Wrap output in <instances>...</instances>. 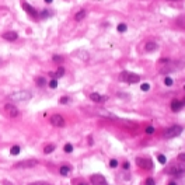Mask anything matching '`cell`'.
Returning a JSON list of instances; mask_svg holds the SVG:
<instances>
[{"instance_id": "cell-25", "label": "cell", "mask_w": 185, "mask_h": 185, "mask_svg": "<svg viewBox=\"0 0 185 185\" xmlns=\"http://www.w3.org/2000/svg\"><path fill=\"white\" fill-rule=\"evenodd\" d=\"M49 87H51V88H56V87H58V80L52 79L51 81H49Z\"/></svg>"}, {"instance_id": "cell-2", "label": "cell", "mask_w": 185, "mask_h": 185, "mask_svg": "<svg viewBox=\"0 0 185 185\" xmlns=\"http://www.w3.org/2000/svg\"><path fill=\"white\" fill-rule=\"evenodd\" d=\"M119 79L121 81H125V83H138V81H140V76L131 72H122L119 74Z\"/></svg>"}, {"instance_id": "cell-3", "label": "cell", "mask_w": 185, "mask_h": 185, "mask_svg": "<svg viewBox=\"0 0 185 185\" xmlns=\"http://www.w3.org/2000/svg\"><path fill=\"white\" fill-rule=\"evenodd\" d=\"M182 132V126H180V125H174V126L168 128L167 131L164 132V138L166 139H171V138H177V136H180Z\"/></svg>"}, {"instance_id": "cell-39", "label": "cell", "mask_w": 185, "mask_h": 185, "mask_svg": "<svg viewBox=\"0 0 185 185\" xmlns=\"http://www.w3.org/2000/svg\"><path fill=\"white\" fill-rule=\"evenodd\" d=\"M77 185H87V184H86V182H79Z\"/></svg>"}, {"instance_id": "cell-23", "label": "cell", "mask_w": 185, "mask_h": 185, "mask_svg": "<svg viewBox=\"0 0 185 185\" xmlns=\"http://www.w3.org/2000/svg\"><path fill=\"white\" fill-rule=\"evenodd\" d=\"M49 15H51V11H49V10H42L39 13V17L41 18H46V17H49Z\"/></svg>"}, {"instance_id": "cell-29", "label": "cell", "mask_w": 185, "mask_h": 185, "mask_svg": "<svg viewBox=\"0 0 185 185\" xmlns=\"http://www.w3.org/2000/svg\"><path fill=\"white\" fill-rule=\"evenodd\" d=\"M146 133H147V135L154 133V128H153V126H147V128H146Z\"/></svg>"}, {"instance_id": "cell-37", "label": "cell", "mask_w": 185, "mask_h": 185, "mask_svg": "<svg viewBox=\"0 0 185 185\" xmlns=\"http://www.w3.org/2000/svg\"><path fill=\"white\" fill-rule=\"evenodd\" d=\"M123 170H129V163H123Z\"/></svg>"}, {"instance_id": "cell-28", "label": "cell", "mask_w": 185, "mask_h": 185, "mask_svg": "<svg viewBox=\"0 0 185 185\" xmlns=\"http://www.w3.org/2000/svg\"><path fill=\"white\" fill-rule=\"evenodd\" d=\"M140 88H142L143 91H149V90H150V84H149V83H143Z\"/></svg>"}, {"instance_id": "cell-40", "label": "cell", "mask_w": 185, "mask_h": 185, "mask_svg": "<svg viewBox=\"0 0 185 185\" xmlns=\"http://www.w3.org/2000/svg\"><path fill=\"white\" fill-rule=\"evenodd\" d=\"M168 185H177V184H175V182H170V184H168Z\"/></svg>"}, {"instance_id": "cell-38", "label": "cell", "mask_w": 185, "mask_h": 185, "mask_svg": "<svg viewBox=\"0 0 185 185\" xmlns=\"http://www.w3.org/2000/svg\"><path fill=\"white\" fill-rule=\"evenodd\" d=\"M45 3H52V0H44Z\"/></svg>"}, {"instance_id": "cell-42", "label": "cell", "mask_w": 185, "mask_h": 185, "mask_svg": "<svg viewBox=\"0 0 185 185\" xmlns=\"http://www.w3.org/2000/svg\"><path fill=\"white\" fill-rule=\"evenodd\" d=\"M184 90H185V86H184Z\"/></svg>"}, {"instance_id": "cell-16", "label": "cell", "mask_w": 185, "mask_h": 185, "mask_svg": "<svg viewBox=\"0 0 185 185\" xmlns=\"http://www.w3.org/2000/svg\"><path fill=\"white\" fill-rule=\"evenodd\" d=\"M86 14H87V13H86V10H80V11H77L76 15H74V20H76V21H81V20H83L84 17H86Z\"/></svg>"}, {"instance_id": "cell-14", "label": "cell", "mask_w": 185, "mask_h": 185, "mask_svg": "<svg viewBox=\"0 0 185 185\" xmlns=\"http://www.w3.org/2000/svg\"><path fill=\"white\" fill-rule=\"evenodd\" d=\"M185 104L182 101H178V100H174V101L171 102V109L174 111V112H177V111H180V109H182V107H184Z\"/></svg>"}, {"instance_id": "cell-22", "label": "cell", "mask_w": 185, "mask_h": 185, "mask_svg": "<svg viewBox=\"0 0 185 185\" xmlns=\"http://www.w3.org/2000/svg\"><path fill=\"white\" fill-rule=\"evenodd\" d=\"M36 84H38L39 87H42V86L46 84V80H45L44 77H38V79H36Z\"/></svg>"}, {"instance_id": "cell-8", "label": "cell", "mask_w": 185, "mask_h": 185, "mask_svg": "<svg viewBox=\"0 0 185 185\" xmlns=\"http://www.w3.org/2000/svg\"><path fill=\"white\" fill-rule=\"evenodd\" d=\"M91 184L93 185H108V182H107V180L104 177H102L101 174H94L91 175Z\"/></svg>"}, {"instance_id": "cell-32", "label": "cell", "mask_w": 185, "mask_h": 185, "mask_svg": "<svg viewBox=\"0 0 185 185\" xmlns=\"http://www.w3.org/2000/svg\"><path fill=\"white\" fill-rule=\"evenodd\" d=\"M109 166L112 168H115L116 166H118V161H116V160H111V161H109Z\"/></svg>"}, {"instance_id": "cell-11", "label": "cell", "mask_w": 185, "mask_h": 185, "mask_svg": "<svg viewBox=\"0 0 185 185\" xmlns=\"http://www.w3.org/2000/svg\"><path fill=\"white\" fill-rule=\"evenodd\" d=\"M168 174H174L175 177H181L185 174V168L181 167H170V170H167Z\"/></svg>"}, {"instance_id": "cell-34", "label": "cell", "mask_w": 185, "mask_h": 185, "mask_svg": "<svg viewBox=\"0 0 185 185\" xmlns=\"http://www.w3.org/2000/svg\"><path fill=\"white\" fill-rule=\"evenodd\" d=\"M178 160H180V161H182V163H185V153H181V154L178 156Z\"/></svg>"}, {"instance_id": "cell-7", "label": "cell", "mask_w": 185, "mask_h": 185, "mask_svg": "<svg viewBox=\"0 0 185 185\" xmlns=\"http://www.w3.org/2000/svg\"><path fill=\"white\" fill-rule=\"evenodd\" d=\"M51 123L53 125V126L62 128V126H65V119H63V116H62V115L55 114V115L51 116Z\"/></svg>"}, {"instance_id": "cell-4", "label": "cell", "mask_w": 185, "mask_h": 185, "mask_svg": "<svg viewBox=\"0 0 185 185\" xmlns=\"http://www.w3.org/2000/svg\"><path fill=\"white\" fill-rule=\"evenodd\" d=\"M35 166H38V160H24V161H20V163L14 164V168H34Z\"/></svg>"}, {"instance_id": "cell-18", "label": "cell", "mask_w": 185, "mask_h": 185, "mask_svg": "<svg viewBox=\"0 0 185 185\" xmlns=\"http://www.w3.org/2000/svg\"><path fill=\"white\" fill-rule=\"evenodd\" d=\"M59 171H60V174H62V175H69L70 167H69V166H62L60 170H59Z\"/></svg>"}, {"instance_id": "cell-31", "label": "cell", "mask_w": 185, "mask_h": 185, "mask_svg": "<svg viewBox=\"0 0 185 185\" xmlns=\"http://www.w3.org/2000/svg\"><path fill=\"white\" fill-rule=\"evenodd\" d=\"M52 59H53V62H56V63H58V62H62V60H63V58H62V56H59V55H55V56H53Z\"/></svg>"}, {"instance_id": "cell-30", "label": "cell", "mask_w": 185, "mask_h": 185, "mask_svg": "<svg viewBox=\"0 0 185 185\" xmlns=\"http://www.w3.org/2000/svg\"><path fill=\"white\" fill-rule=\"evenodd\" d=\"M145 184L146 185H156V182H154V180H153V178H147Z\"/></svg>"}, {"instance_id": "cell-17", "label": "cell", "mask_w": 185, "mask_h": 185, "mask_svg": "<svg viewBox=\"0 0 185 185\" xmlns=\"http://www.w3.org/2000/svg\"><path fill=\"white\" fill-rule=\"evenodd\" d=\"M156 49H157L156 42H147V44H146V51L147 52H153V51H156Z\"/></svg>"}, {"instance_id": "cell-26", "label": "cell", "mask_w": 185, "mask_h": 185, "mask_svg": "<svg viewBox=\"0 0 185 185\" xmlns=\"http://www.w3.org/2000/svg\"><path fill=\"white\" fill-rule=\"evenodd\" d=\"M65 152L66 153H72L73 152V146L70 145V143H66V145H65Z\"/></svg>"}, {"instance_id": "cell-35", "label": "cell", "mask_w": 185, "mask_h": 185, "mask_svg": "<svg viewBox=\"0 0 185 185\" xmlns=\"http://www.w3.org/2000/svg\"><path fill=\"white\" fill-rule=\"evenodd\" d=\"M69 102V98L67 97H62L60 98V104H67Z\"/></svg>"}, {"instance_id": "cell-15", "label": "cell", "mask_w": 185, "mask_h": 185, "mask_svg": "<svg viewBox=\"0 0 185 185\" xmlns=\"http://www.w3.org/2000/svg\"><path fill=\"white\" fill-rule=\"evenodd\" d=\"M63 74H65V69H63V67H59V69L56 70L55 73H49V76H51L52 79H56V80L60 79Z\"/></svg>"}, {"instance_id": "cell-21", "label": "cell", "mask_w": 185, "mask_h": 185, "mask_svg": "<svg viewBox=\"0 0 185 185\" xmlns=\"http://www.w3.org/2000/svg\"><path fill=\"white\" fill-rule=\"evenodd\" d=\"M55 150V145H48V146H45V149H44V153H52Z\"/></svg>"}, {"instance_id": "cell-10", "label": "cell", "mask_w": 185, "mask_h": 185, "mask_svg": "<svg viewBox=\"0 0 185 185\" xmlns=\"http://www.w3.org/2000/svg\"><path fill=\"white\" fill-rule=\"evenodd\" d=\"M21 6H22V9H24V10H26L29 15H33V17H36V15H38V13H36V10L33 7V6H31V4L26 3V2H22V3H21Z\"/></svg>"}, {"instance_id": "cell-9", "label": "cell", "mask_w": 185, "mask_h": 185, "mask_svg": "<svg viewBox=\"0 0 185 185\" xmlns=\"http://www.w3.org/2000/svg\"><path fill=\"white\" fill-rule=\"evenodd\" d=\"M2 38L9 41V42H13V41H15L18 38V34L15 33V31H7V33H4L3 35H2Z\"/></svg>"}, {"instance_id": "cell-12", "label": "cell", "mask_w": 185, "mask_h": 185, "mask_svg": "<svg viewBox=\"0 0 185 185\" xmlns=\"http://www.w3.org/2000/svg\"><path fill=\"white\" fill-rule=\"evenodd\" d=\"M180 65H184V63H171V65H167L164 66V67H161L160 69V73H168V72H173V70H177L178 67H175V66H180Z\"/></svg>"}, {"instance_id": "cell-5", "label": "cell", "mask_w": 185, "mask_h": 185, "mask_svg": "<svg viewBox=\"0 0 185 185\" xmlns=\"http://www.w3.org/2000/svg\"><path fill=\"white\" fill-rule=\"evenodd\" d=\"M136 164H138L140 168H145V170H152L153 168V161L150 159H146V157L136 159Z\"/></svg>"}, {"instance_id": "cell-24", "label": "cell", "mask_w": 185, "mask_h": 185, "mask_svg": "<svg viewBox=\"0 0 185 185\" xmlns=\"http://www.w3.org/2000/svg\"><path fill=\"white\" fill-rule=\"evenodd\" d=\"M164 84L170 87V86H173V84H174V80L171 79V77H166V79H164Z\"/></svg>"}, {"instance_id": "cell-36", "label": "cell", "mask_w": 185, "mask_h": 185, "mask_svg": "<svg viewBox=\"0 0 185 185\" xmlns=\"http://www.w3.org/2000/svg\"><path fill=\"white\" fill-rule=\"evenodd\" d=\"M180 20H184V22H178V26H181V27H184V28H185V15H184V17H181Z\"/></svg>"}, {"instance_id": "cell-19", "label": "cell", "mask_w": 185, "mask_h": 185, "mask_svg": "<svg viewBox=\"0 0 185 185\" xmlns=\"http://www.w3.org/2000/svg\"><path fill=\"white\" fill-rule=\"evenodd\" d=\"M116 29H118V33H125V31L128 29V26L125 24V22H121L119 26L116 27Z\"/></svg>"}, {"instance_id": "cell-27", "label": "cell", "mask_w": 185, "mask_h": 185, "mask_svg": "<svg viewBox=\"0 0 185 185\" xmlns=\"http://www.w3.org/2000/svg\"><path fill=\"white\" fill-rule=\"evenodd\" d=\"M157 159H159V161L161 164H166L167 163V159H166V156H164V154H159V157H157Z\"/></svg>"}, {"instance_id": "cell-33", "label": "cell", "mask_w": 185, "mask_h": 185, "mask_svg": "<svg viewBox=\"0 0 185 185\" xmlns=\"http://www.w3.org/2000/svg\"><path fill=\"white\" fill-rule=\"evenodd\" d=\"M28 185H51V184H48V182H42V181H39V182H31V184H28Z\"/></svg>"}, {"instance_id": "cell-41", "label": "cell", "mask_w": 185, "mask_h": 185, "mask_svg": "<svg viewBox=\"0 0 185 185\" xmlns=\"http://www.w3.org/2000/svg\"><path fill=\"white\" fill-rule=\"evenodd\" d=\"M182 102H184V104H185V100H184V101H182Z\"/></svg>"}, {"instance_id": "cell-20", "label": "cell", "mask_w": 185, "mask_h": 185, "mask_svg": "<svg viewBox=\"0 0 185 185\" xmlns=\"http://www.w3.org/2000/svg\"><path fill=\"white\" fill-rule=\"evenodd\" d=\"M10 153L13 154V156H17L18 153H20V146H13L10 149Z\"/></svg>"}, {"instance_id": "cell-13", "label": "cell", "mask_w": 185, "mask_h": 185, "mask_svg": "<svg viewBox=\"0 0 185 185\" xmlns=\"http://www.w3.org/2000/svg\"><path fill=\"white\" fill-rule=\"evenodd\" d=\"M90 100L94 102H104V101H107V97H102L98 93H93V94H90Z\"/></svg>"}, {"instance_id": "cell-6", "label": "cell", "mask_w": 185, "mask_h": 185, "mask_svg": "<svg viewBox=\"0 0 185 185\" xmlns=\"http://www.w3.org/2000/svg\"><path fill=\"white\" fill-rule=\"evenodd\" d=\"M4 111L9 114V116L10 118H15V116H18V108L15 105H13V102H9V104H6L4 105Z\"/></svg>"}, {"instance_id": "cell-1", "label": "cell", "mask_w": 185, "mask_h": 185, "mask_svg": "<svg viewBox=\"0 0 185 185\" xmlns=\"http://www.w3.org/2000/svg\"><path fill=\"white\" fill-rule=\"evenodd\" d=\"M33 97V94L29 91H15L13 94L9 95V101L10 102H26V101H29Z\"/></svg>"}]
</instances>
